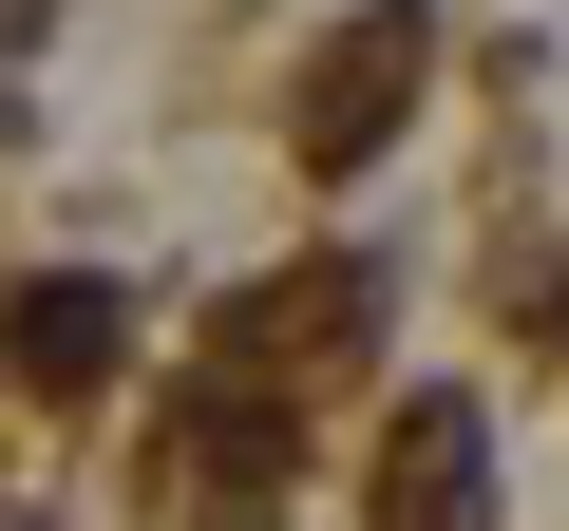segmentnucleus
I'll list each match as a JSON object with an SVG mask.
<instances>
[{"label": "nucleus", "mask_w": 569, "mask_h": 531, "mask_svg": "<svg viewBox=\"0 0 569 531\" xmlns=\"http://www.w3.org/2000/svg\"><path fill=\"white\" fill-rule=\"evenodd\" d=\"M418 58H437V39L399 20V0H380V20H342V39H323V77H305V171H361V152L399 133Z\"/></svg>", "instance_id": "f257e3e1"}, {"label": "nucleus", "mask_w": 569, "mask_h": 531, "mask_svg": "<svg viewBox=\"0 0 569 531\" xmlns=\"http://www.w3.org/2000/svg\"><path fill=\"white\" fill-rule=\"evenodd\" d=\"M380 531H493V474H475V418L418 399L399 455H380Z\"/></svg>", "instance_id": "f03ea898"}, {"label": "nucleus", "mask_w": 569, "mask_h": 531, "mask_svg": "<svg viewBox=\"0 0 569 531\" xmlns=\"http://www.w3.org/2000/svg\"><path fill=\"white\" fill-rule=\"evenodd\" d=\"M20 361L39 380H114V285H20Z\"/></svg>", "instance_id": "7ed1b4c3"}]
</instances>
